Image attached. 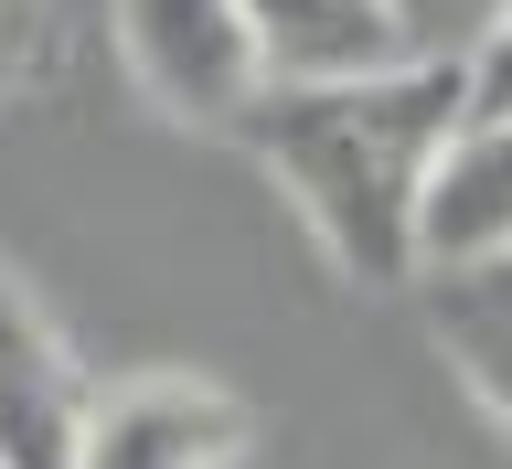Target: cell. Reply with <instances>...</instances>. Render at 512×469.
<instances>
[{
    "mask_svg": "<svg viewBox=\"0 0 512 469\" xmlns=\"http://www.w3.org/2000/svg\"><path fill=\"white\" fill-rule=\"evenodd\" d=\"M459 128H470V64L406 54L384 75H342V86H267L235 118V139L352 288H406L427 182Z\"/></svg>",
    "mask_w": 512,
    "mask_h": 469,
    "instance_id": "obj_1",
    "label": "cell"
},
{
    "mask_svg": "<svg viewBox=\"0 0 512 469\" xmlns=\"http://www.w3.org/2000/svg\"><path fill=\"white\" fill-rule=\"evenodd\" d=\"M107 32H118L128 75L171 128H224L267 96V64L246 43V11L235 0H107Z\"/></svg>",
    "mask_w": 512,
    "mask_h": 469,
    "instance_id": "obj_2",
    "label": "cell"
},
{
    "mask_svg": "<svg viewBox=\"0 0 512 469\" xmlns=\"http://www.w3.org/2000/svg\"><path fill=\"white\" fill-rule=\"evenodd\" d=\"M246 448H256V416L214 374H128V384H96L75 469H235Z\"/></svg>",
    "mask_w": 512,
    "mask_h": 469,
    "instance_id": "obj_3",
    "label": "cell"
},
{
    "mask_svg": "<svg viewBox=\"0 0 512 469\" xmlns=\"http://www.w3.org/2000/svg\"><path fill=\"white\" fill-rule=\"evenodd\" d=\"M86 406H96V384L75 363V342L32 299V278L0 256V469H75Z\"/></svg>",
    "mask_w": 512,
    "mask_h": 469,
    "instance_id": "obj_4",
    "label": "cell"
},
{
    "mask_svg": "<svg viewBox=\"0 0 512 469\" xmlns=\"http://www.w3.org/2000/svg\"><path fill=\"white\" fill-rule=\"evenodd\" d=\"M502 256H512V107L448 139L438 182H427V224H416V278L502 267Z\"/></svg>",
    "mask_w": 512,
    "mask_h": 469,
    "instance_id": "obj_5",
    "label": "cell"
},
{
    "mask_svg": "<svg viewBox=\"0 0 512 469\" xmlns=\"http://www.w3.org/2000/svg\"><path fill=\"white\" fill-rule=\"evenodd\" d=\"M235 11H246L267 86H342V75L406 64V22L384 0H235Z\"/></svg>",
    "mask_w": 512,
    "mask_h": 469,
    "instance_id": "obj_6",
    "label": "cell"
},
{
    "mask_svg": "<svg viewBox=\"0 0 512 469\" xmlns=\"http://www.w3.org/2000/svg\"><path fill=\"white\" fill-rule=\"evenodd\" d=\"M427 331H438L448 374L470 384L480 406L502 416V438H512V256L502 267H448V278H427Z\"/></svg>",
    "mask_w": 512,
    "mask_h": 469,
    "instance_id": "obj_7",
    "label": "cell"
},
{
    "mask_svg": "<svg viewBox=\"0 0 512 469\" xmlns=\"http://www.w3.org/2000/svg\"><path fill=\"white\" fill-rule=\"evenodd\" d=\"M64 64V11L54 0H0V96H32Z\"/></svg>",
    "mask_w": 512,
    "mask_h": 469,
    "instance_id": "obj_8",
    "label": "cell"
},
{
    "mask_svg": "<svg viewBox=\"0 0 512 469\" xmlns=\"http://www.w3.org/2000/svg\"><path fill=\"white\" fill-rule=\"evenodd\" d=\"M384 11L406 22V54H448V64H470L480 32L502 22V0H384Z\"/></svg>",
    "mask_w": 512,
    "mask_h": 469,
    "instance_id": "obj_9",
    "label": "cell"
},
{
    "mask_svg": "<svg viewBox=\"0 0 512 469\" xmlns=\"http://www.w3.org/2000/svg\"><path fill=\"white\" fill-rule=\"evenodd\" d=\"M512 107V0H502V22L480 32V54H470V118H502Z\"/></svg>",
    "mask_w": 512,
    "mask_h": 469,
    "instance_id": "obj_10",
    "label": "cell"
}]
</instances>
